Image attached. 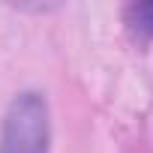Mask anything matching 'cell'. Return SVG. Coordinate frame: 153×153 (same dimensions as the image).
I'll list each match as a JSON object with an SVG mask.
<instances>
[{
	"instance_id": "6da1fadb",
	"label": "cell",
	"mask_w": 153,
	"mask_h": 153,
	"mask_svg": "<svg viewBox=\"0 0 153 153\" xmlns=\"http://www.w3.org/2000/svg\"><path fill=\"white\" fill-rule=\"evenodd\" d=\"M51 147V120L48 102L36 90L18 93L3 117L0 153H48Z\"/></svg>"
},
{
	"instance_id": "7a4b0ae2",
	"label": "cell",
	"mask_w": 153,
	"mask_h": 153,
	"mask_svg": "<svg viewBox=\"0 0 153 153\" xmlns=\"http://www.w3.org/2000/svg\"><path fill=\"white\" fill-rule=\"evenodd\" d=\"M126 27L135 39H153V3L126 6Z\"/></svg>"
}]
</instances>
